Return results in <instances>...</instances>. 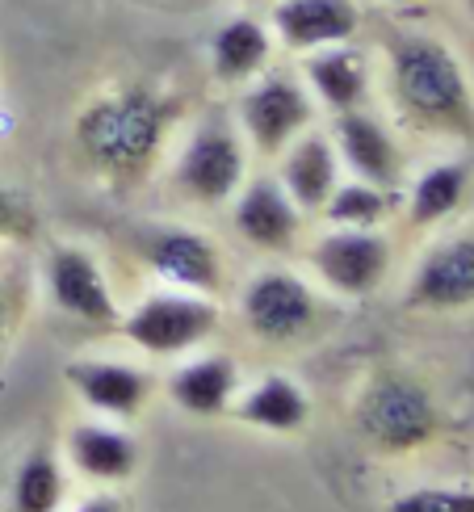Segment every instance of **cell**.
Returning a JSON list of instances; mask_svg holds the SVG:
<instances>
[{
  "label": "cell",
  "mask_w": 474,
  "mask_h": 512,
  "mask_svg": "<svg viewBox=\"0 0 474 512\" xmlns=\"http://www.w3.org/2000/svg\"><path fill=\"white\" fill-rule=\"evenodd\" d=\"M395 248L382 227H328L307 244V265L340 298H365L391 277Z\"/></svg>",
  "instance_id": "52a82bcc"
},
{
  "label": "cell",
  "mask_w": 474,
  "mask_h": 512,
  "mask_svg": "<svg viewBox=\"0 0 474 512\" xmlns=\"http://www.w3.org/2000/svg\"><path fill=\"white\" fill-rule=\"evenodd\" d=\"M395 189H382L357 177H340V185L332 189V198L323 202V210L315 219H323L328 227H386L399 210Z\"/></svg>",
  "instance_id": "603a6c76"
},
{
  "label": "cell",
  "mask_w": 474,
  "mask_h": 512,
  "mask_svg": "<svg viewBox=\"0 0 474 512\" xmlns=\"http://www.w3.org/2000/svg\"><path fill=\"white\" fill-rule=\"evenodd\" d=\"M252 173V152L235 126L231 110H214L193 122L172 152V189L202 210H223Z\"/></svg>",
  "instance_id": "3957f363"
},
{
  "label": "cell",
  "mask_w": 474,
  "mask_h": 512,
  "mask_svg": "<svg viewBox=\"0 0 474 512\" xmlns=\"http://www.w3.org/2000/svg\"><path fill=\"white\" fill-rule=\"evenodd\" d=\"M462 13H466V21H470V30H474V0H462Z\"/></svg>",
  "instance_id": "f546056e"
},
{
  "label": "cell",
  "mask_w": 474,
  "mask_h": 512,
  "mask_svg": "<svg viewBox=\"0 0 474 512\" xmlns=\"http://www.w3.org/2000/svg\"><path fill=\"white\" fill-rule=\"evenodd\" d=\"M231 118L256 160H277L298 135L319 122V105L298 63H273L244 89H235Z\"/></svg>",
  "instance_id": "277c9868"
},
{
  "label": "cell",
  "mask_w": 474,
  "mask_h": 512,
  "mask_svg": "<svg viewBox=\"0 0 474 512\" xmlns=\"http://www.w3.org/2000/svg\"><path fill=\"white\" fill-rule=\"evenodd\" d=\"M235 382H240V374H235L231 357L210 353V357L189 361L185 370H177V378H172V399H177V408H185L193 416H223L231 408Z\"/></svg>",
  "instance_id": "44dd1931"
},
{
  "label": "cell",
  "mask_w": 474,
  "mask_h": 512,
  "mask_svg": "<svg viewBox=\"0 0 474 512\" xmlns=\"http://www.w3.org/2000/svg\"><path fill=\"white\" fill-rule=\"evenodd\" d=\"M374 80L399 131L474 143V76L462 51L416 13L370 17Z\"/></svg>",
  "instance_id": "6da1fadb"
},
{
  "label": "cell",
  "mask_w": 474,
  "mask_h": 512,
  "mask_svg": "<svg viewBox=\"0 0 474 512\" xmlns=\"http://www.w3.org/2000/svg\"><path fill=\"white\" fill-rule=\"evenodd\" d=\"M470 189V168L462 160H437L420 168L412 185H403V215L412 227H441L462 210Z\"/></svg>",
  "instance_id": "d6986e66"
},
{
  "label": "cell",
  "mask_w": 474,
  "mask_h": 512,
  "mask_svg": "<svg viewBox=\"0 0 474 512\" xmlns=\"http://www.w3.org/2000/svg\"><path fill=\"white\" fill-rule=\"evenodd\" d=\"M328 135L336 143L344 177H357V181H370V185H382V189L403 194V185H407V152H403L399 126L391 118H382L374 105H361V110L336 114L332 126H328Z\"/></svg>",
  "instance_id": "30bf717a"
},
{
  "label": "cell",
  "mask_w": 474,
  "mask_h": 512,
  "mask_svg": "<svg viewBox=\"0 0 474 512\" xmlns=\"http://www.w3.org/2000/svg\"><path fill=\"white\" fill-rule=\"evenodd\" d=\"M240 311L252 336L286 345V340H298L315 328L319 298L303 273H294L286 265H269L248 277V286L240 294Z\"/></svg>",
  "instance_id": "8fae6325"
},
{
  "label": "cell",
  "mask_w": 474,
  "mask_h": 512,
  "mask_svg": "<svg viewBox=\"0 0 474 512\" xmlns=\"http://www.w3.org/2000/svg\"><path fill=\"white\" fill-rule=\"evenodd\" d=\"M223 324L219 298L193 294L177 286H160L147 298H139L135 311L122 319V332L131 345H139L152 357H177L198 349L202 340H210Z\"/></svg>",
  "instance_id": "5b68a950"
},
{
  "label": "cell",
  "mask_w": 474,
  "mask_h": 512,
  "mask_svg": "<svg viewBox=\"0 0 474 512\" xmlns=\"http://www.w3.org/2000/svg\"><path fill=\"white\" fill-rule=\"evenodd\" d=\"M47 290H51V303L63 315L80 319V324L110 328L118 319L110 277L101 273L97 256L80 244H59L47 252Z\"/></svg>",
  "instance_id": "2e32d148"
},
{
  "label": "cell",
  "mask_w": 474,
  "mask_h": 512,
  "mask_svg": "<svg viewBox=\"0 0 474 512\" xmlns=\"http://www.w3.org/2000/svg\"><path fill=\"white\" fill-rule=\"evenodd\" d=\"M386 512H474L470 487H416L391 500Z\"/></svg>",
  "instance_id": "d4e9b609"
},
{
  "label": "cell",
  "mask_w": 474,
  "mask_h": 512,
  "mask_svg": "<svg viewBox=\"0 0 474 512\" xmlns=\"http://www.w3.org/2000/svg\"><path fill=\"white\" fill-rule=\"evenodd\" d=\"M277 55L282 51H277L265 13H252V9L227 13L206 38L210 76H214V84H223V89H244L248 80L273 68Z\"/></svg>",
  "instance_id": "9a60e30c"
},
{
  "label": "cell",
  "mask_w": 474,
  "mask_h": 512,
  "mask_svg": "<svg viewBox=\"0 0 474 512\" xmlns=\"http://www.w3.org/2000/svg\"><path fill=\"white\" fill-rule=\"evenodd\" d=\"M407 307L416 311H466L474 307V227L445 231L416 256Z\"/></svg>",
  "instance_id": "4fadbf2b"
},
{
  "label": "cell",
  "mask_w": 474,
  "mask_h": 512,
  "mask_svg": "<svg viewBox=\"0 0 474 512\" xmlns=\"http://www.w3.org/2000/svg\"><path fill=\"white\" fill-rule=\"evenodd\" d=\"M68 382L80 391V399L89 403L93 412L101 416H114V420H126L135 416L147 395H152V378L143 370L126 366V361H72L68 366Z\"/></svg>",
  "instance_id": "ac0fdd59"
},
{
  "label": "cell",
  "mask_w": 474,
  "mask_h": 512,
  "mask_svg": "<svg viewBox=\"0 0 474 512\" xmlns=\"http://www.w3.org/2000/svg\"><path fill=\"white\" fill-rule=\"evenodd\" d=\"M30 227H34V215H30L26 198H21L17 189L0 185V244H9V240H21V236H26Z\"/></svg>",
  "instance_id": "484cf974"
},
{
  "label": "cell",
  "mask_w": 474,
  "mask_h": 512,
  "mask_svg": "<svg viewBox=\"0 0 474 512\" xmlns=\"http://www.w3.org/2000/svg\"><path fill=\"white\" fill-rule=\"evenodd\" d=\"M298 72H303L307 89L319 105V114H349V110H361L370 105L374 93H378V80H374V51L365 38H353V42H336V47H323V51H311L303 59H294Z\"/></svg>",
  "instance_id": "5bb4252c"
},
{
  "label": "cell",
  "mask_w": 474,
  "mask_h": 512,
  "mask_svg": "<svg viewBox=\"0 0 474 512\" xmlns=\"http://www.w3.org/2000/svg\"><path fill=\"white\" fill-rule=\"evenodd\" d=\"M357 429L378 450H391V454L416 450V445L437 437V403L416 378L382 374L361 395Z\"/></svg>",
  "instance_id": "ba28073f"
},
{
  "label": "cell",
  "mask_w": 474,
  "mask_h": 512,
  "mask_svg": "<svg viewBox=\"0 0 474 512\" xmlns=\"http://www.w3.org/2000/svg\"><path fill=\"white\" fill-rule=\"evenodd\" d=\"M63 500L59 462L47 450L26 454V462L13 475V512H55Z\"/></svg>",
  "instance_id": "cb8c5ba5"
},
{
  "label": "cell",
  "mask_w": 474,
  "mask_h": 512,
  "mask_svg": "<svg viewBox=\"0 0 474 512\" xmlns=\"http://www.w3.org/2000/svg\"><path fill=\"white\" fill-rule=\"evenodd\" d=\"M273 164H277L273 177L282 181V189L294 198V206L303 210L307 219L319 215L323 202L332 198V189H336L340 177H344L340 156H336V143H332V135L323 131L319 122L311 126V131L298 135Z\"/></svg>",
  "instance_id": "e0dca14e"
},
{
  "label": "cell",
  "mask_w": 474,
  "mask_h": 512,
  "mask_svg": "<svg viewBox=\"0 0 474 512\" xmlns=\"http://www.w3.org/2000/svg\"><path fill=\"white\" fill-rule=\"evenodd\" d=\"M76 512H122V508H118V500H114V496H93L89 504H80Z\"/></svg>",
  "instance_id": "f1b7e54d"
},
{
  "label": "cell",
  "mask_w": 474,
  "mask_h": 512,
  "mask_svg": "<svg viewBox=\"0 0 474 512\" xmlns=\"http://www.w3.org/2000/svg\"><path fill=\"white\" fill-rule=\"evenodd\" d=\"M181 122V101L152 84H118L80 105L72 147L80 164L110 185H135L160 164L168 135Z\"/></svg>",
  "instance_id": "7a4b0ae2"
},
{
  "label": "cell",
  "mask_w": 474,
  "mask_h": 512,
  "mask_svg": "<svg viewBox=\"0 0 474 512\" xmlns=\"http://www.w3.org/2000/svg\"><path fill=\"white\" fill-rule=\"evenodd\" d=\"M227 210H231L235 236L256 252L286 256L303 244L307 215L294 206V198L286 194L273 173H248V181L240 185V194L227 202Z\"/></svg>",
  "instance_id": "7c38bea8"
},
{
  "label": "cell",
  "mask_w": 474,
  "mask_h": 512,
  "mask_svg": "<svg viewBox=\"0 0 474 512\" xmlns=\"http://www.w3.org/2000/svg\"><path fill=\"white\" fill-rule=\"evenodd\" d=\"M9 319H13V290H9L5 277H0V340L9 332Z\"/></svg>",
  "instance_id": "83f0119b"
},
{
  "label": "cell",
  "mask_w": 474,
  "mask_h": 512,
  "mask_svg": "<svg viewBox=\"0 0 474 512\" xmlns=\"http://www.w3.org/2000/svg\"><path fill=\"white\" fill-rule=\"evenodd\" d=\"M307 416H311V403H307L303 387L286 374L261 378L240 403V420L256 424V429H265V433H294L307 424Z\"/></svg>",
  "instance_id": "7402d4cb"
},
{
  "label": "cell",
  "mask_w": 474,
  "mask_h": 512,
  "mask_svg": "<svg viewBox=\"0 0 474 512\" xmlns=\"http://www.w3.org/2000/svg\"><path fill=\"white\" fill-rule=\"evenodd\" d=\"M374 13H420V9H428L433 0H365Z\"/></svg>",
  "instance_id": "4316f807"
},
{
  "label": "cell",
  "mask_w": 474,
  "mask_h": 512,
  "mask_svg": "<svg viewBox=\"0 0 474 512\" xmlns=\"http://www.w3.org/2000/svg\"><path fill=\"white\" fill-rule=\"evenodd\" d=\"M370 17L374 9L365 0H269L265 9L277 51L290 59L336 47V42L365 38Z\"/></svg>",
  "instance_id": "9c48e42d"
},
{
  "label": "cell",
  "mask_w": 474,
  "mask_h": 512,
  "mask_svg": "<svg viewBox=\"0 0 474 512\" xmlns=\"http://www.w3.org/2000/svg\"><path fill=\"white\" fill-rule=\"evenodd\" d=\"M135 256L152 269L160 286H177L193 294H210L219 298L227 282V265L223 252L206 231L189 227V223H143L135 227Z\"/></svg>",
  "instance_id": "8992f818"
},
{
  "label": "cell",
  "mask_w": 474,
  "mask_h": 512,
  "mask_svg": "<svg viewBox=\"0 0 474 512\" xmlns=\"http://www.w3.org/2000/svg\"><path fill=\"white\" fill-rule=\"evenodd\" d=\"M72 462L80 466V475H89L97 483H122V479L135 475L139 445L105 420L76 424L72 429Z\"/></svg>",
  "instance_id": "ffe728a7"
}]
</instances>
